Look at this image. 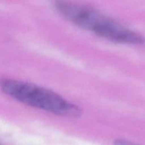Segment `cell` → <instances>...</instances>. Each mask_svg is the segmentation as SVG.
Masks as SVG:
<instances>
[{
    "label": "cell",
    "mask_w": 145,
    "mask_h": 145,
    "mask_svg": "<svg viewBox=\"0 0 145 145\" xmlns=\"http://www.w3.org/2000/svg\"><path fill=\"white\" fill-rule=\"evenodd\" d=\"M114 145H140L125 140H116L114 142Z\"/></svg>",
    "instance_id": "obj_3"
},
{
    "label": "cell",
    "mask_w": 145,
    "mask_h": 145,
    "mask_svg": "<svg viewBox=\"0 0 145 145\" xmlns=\"http://www.w3.org/2000/svg\"><path fill=\"white\" fill-rule=\"evenodd\" d=\"M4 93L25 105L65 117L77 118L82 110L55 92L33 84L11 79L0 82Z\"/></svg>",
    "instance_id": "obj_2"
},
{
    "label": "cell",
    "mask_w": 145,
    "mask_h": 145,
    "mask_svg": "<svg viewBox=\"0 0 145 145\" xmlns=\"http://www.w3.org/2000/svg\"><path fill=\"white\" fill-rule=\"evenodd\" d=\"M57 11L77 26L115 42L140 45L145 38L97 10L68 0H52Z\"/></svg>",
    "instance_id": "obj_1"
}]
</instances>
